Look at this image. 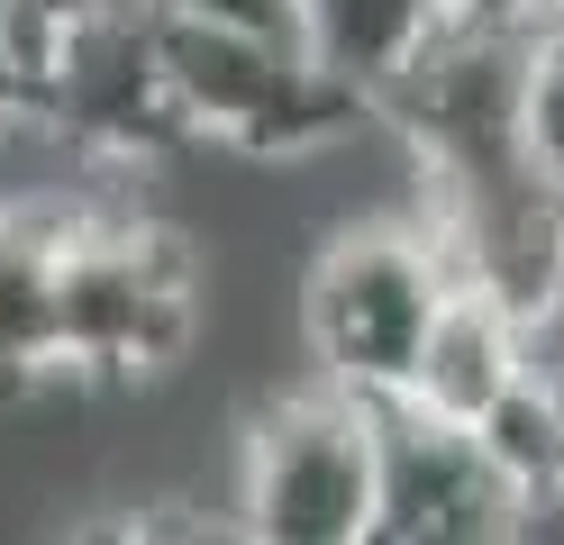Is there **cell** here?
I'll return each instance as SVG.
<instances>
[{
  "mask_svg": "<svg viewBox=\"0 0 564 545\" xmlns=\"http://www.w3.org/2000/svg\"><path fill=\"white\" fill-rule=\"evenodd\" d=\"M446 291H455V264L429 237V218H356V228H337L301 282V346L319 363V382L356 391V400L410 391V363L429 346Z\"/></svg>",
  "mask_w": 564,
  "mask_h": 545,
  "instance_id": "3",
  "label": "cell"
},
{
  "mask_svg": "<svg viewBox=\"0 0 564 545\" xmlns=\"http://www.w3.org/2000/svg\"><path fill=\"white\" fill-rule=\"evenodd\" d=\"M474 10L482 0H301V46L319 55L337 83H356L373 100L401 64H419L446 28H465Z\"/></svg>",
  "mask_w": 564,
  "mask_h": 545,
  "instance_id": "8",
  "label": "cell"
},
{
  "mask_svg": "<svg viewBox=\"0 0 564 545\" xmlns=\"http://www.w3.org/2000/svg\"><path fill=\"white\" fill-rule=\"evenodd\" d=\"M528 363H538V327H519L491 291L455 282L446 309H437V327H429V346H419V363H410V400L474 427L491 400L528 373Z\"/></svg>",
  "mask_w": 564,
  "mask_h": 545,
  "instance_id": "7",
  "label": "cell"
},
{
  "mask_svg": "<svg viewBox=\"0 0 564 545\" xmlns=\"http://www.w3.org/2000/svg\"><path fill=\"white\" fill-rule=\"evenodd\" d=\"M474 436L491 446V464L510 472V491L528 509H564V382L546 363H528V373L474 418Z\"/></svg>",
  "mask_w": 564,
  "mask_h": 545,
  "instance_id": "9",
  "label": "cell"
},
{
  "mask_svg": "<svg viewBox=\"0 0 564 545\" xmlns=\"http://www.w3.org/2000/svg\"><path fill=\"white\" fill-rule=\"evenodd\" d=\"M528 519L538 509L465 418L419 410L410 391L373 400V545H501Z\"/></svg>",
  "mask_w": 564,
  "mask_h": 545,
  "instance_id": "5",
  "label": "cell"
},
{
  "mask_svg": "<svg viewBox=\"0 0 564 545\" xmlns=\"http://www.w3.org/2000/svg\"><path fill=\"white\" fill-rule=\"evenodd\" d=\"M155 91L173 145H219V155H256V164L328 155L356 128H373V100L337 83L310 46L209 28L173 0H155Z\"/></svg>",
  "mask_w": 564,
  "mask_h": 545,
  "instance_id": "1",
  "label": "cell"
},
{
  "mask_svg": "<svg viewBox=\"0 0 564 545\" xmlns=\"http://www.w3.org/2000/svg\"><path fill=\"white\" fill-rule=\"evenodd\" d=\"M19 137H37V109H28V91L10 83V73H0V155H10Z\"/></svg>",
  "mask_w": 564,
  "mask_h": 545,
  "instance_id": "12",
  "label": "cell"
},
{
  "mask_svg": "<svg viewBox=\"0 0 564 545\" xmlns=\"http://www.w3.org/2000/svg\"><path fill=\"white\" fill-rule=\"evenodd\" d=\"M528 145L564 200V19H538V46H528Z\"/></svg>",
  "mask_w": 564,
  "mask_h": 545,
  "instance_id": "10",
  "label": "cell"
},
{
  "mask_svg": "<svg viewBox=\"0 0 564 545\" xmlns=\"http://www.w3.org/2000/svg\"><path fill=\"white\" fill-rule=\"evenodd\" d=\"M237 536L256 545H373V400L310 382L246 427Z\"/></svg>",
  "mask_w": 564,
  "mask_h": 545,
  "instance_id": "4",
  "label": "cell"
},
{
  "mask_svg": "<svg viewBox=\"0 0 564 545\" xmlns=\"http://www.w3.org/2000/svg\"><path fill=\"white\" fill-rule=\"evenodd\" d=\"M538 19H564V0H538Z\"/></svg>",
  "mask_w": 564,
  "mask_h": 545,
  "instance_id": "13",
  "label": "cell"
},
{
  "mask_svg": "<svg viewBox=\"0 0 564 545\" xmlns=\"http://www.w3.org/2000/svg\"><path fill=\"white\" fill-rule=\"evenodd\" d=\"M200 337V254L137 200H74L64 228V391L164 382Z\"/></svg>",
  "mask_w": 564,
  "mask_h": 545,
  "instance_id": "2",
  "label": "cell"
},
{
  "mask_svg": "<svg viewBox=\"0 0 564 545\" xmlns=\"http://www.w3.org/2000/svg\"><path fill=\"white\" fill-rule=\"evenodd\" d=\"M173 10H192L209 28H246V36H282V46H301V0H173Z\"/></svg>",
  "mask_w": 564,
  "mask_h": 545,
  "instance_id": "11",
  "label": "cell"
},
{
  "mask_svg": "<svg viewBox=\"0 0 564 545\" xmlns=\"http://www.w3.org/2000/svg\"><path fill=\"white\" fill-rule=\"evenodd\" d=\"M83 192H0V400L64 391V228Z\"/></svg>",
  "mask_w": 564,
  "mask_h": 545,
  "instance_id": "6",
  "label": "cell"
}]
</instances>
